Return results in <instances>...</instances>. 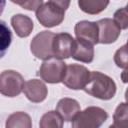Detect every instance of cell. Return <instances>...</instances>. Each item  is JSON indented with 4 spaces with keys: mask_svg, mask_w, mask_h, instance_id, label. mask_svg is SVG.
Masks as SVG:
<instances>
[{
    "mask_svg": "<svg viewBox=\"0 0 128 128\" xmlns=\"http://www.w3.org/2000/svg\"><path fill=\"white\" fill-rule=\"evenodd\" d=\"M83 90L98 99L109 100L116 94V84L114 80L106 74L98 71H92Z\"/></svg>",
    "mask_w": 128,
    "mask_h": 128,
    "instance_id": "obj_1",
    "label": "cell"
},
{
    "mask_svg": "<svg viewBox=\"0 0 128 128\" xmlns=\"http://www.w3.org/2000/svg\"><path fill=\"white\" fill-rule=\"evenodd\" d=\"M108 118L107 112L97 106H89L83 111H79L72 120L74 128H97Z\"/></svg>",
    "mask_w": 128,
    "mask_h": 128,
    "instance_id": "obj_2",
    "label": "cell"
},
{
    "mask_svg": "<svg viewBox=\"0 0 128 128\" xmlns=\"http://www.w3.org/2000/svg\"><path fill=\"white\" fill-rule=\"evenodd\" d=\"M66 70V63L62 61V59L51 57L41 64L38 75L42 80L47 83L55 84L62 81L64 73Z\"/></svg>",
    "mask_w": 128,
    "mask_h": 128,
    "instance_id": "obj_3",
    "label": "cell"
},
{
    "mask_svg": "<svg viewBox=\"0 0 128 128\" xmlns=\"http://www.w3.org/2000/svg\"><path fill=\"white\" fill-rule=\"evenodd\" d=\"M23 76L14 70H4L0 73V93L6 97H16L24 87Z\"/></svg>",
    "mask_w": 128,
    "mask_h": 128,
    "instance_id": "obj_4",
    "label": "cell"
},
{
    "mask_svg": "<svg viewBox=\"0 0 128 128\" xmlns=\"http://www.w3.org/2000/svg\"><path fill=\"white\" fill-rule=\"evenodd\" d=\"M90 71L83 65L70 64L66 66V70L62 79V83L73 90L83 89L89 79Z\"/></svg>",
    "mask_w": 128,
    "mask_h": 128,
    "instance_id": "obj_5",
    "label": "cell"
},
{
    "mask_svg": "<svg viewBox=\"0 0 128 128\" xmlns=\"http://www.w3.org/2000/svg\"><path fill=\"white\" fill-rule=\"evenodd\" d=\"M55 33L50 31H42L36 34L30 43V50L32 54L41 60H46L53 57L52 43Z\"/></svg>",
    "mask_w": 128,
    "mask_h": 128,
    "instance_id": "obj_6",
    "label": "cell"
},
{
    "mask_svg": "<svg viewBox=\"0 0 128 128\" xmlns=\"http://www.w3.org/2000/svg\"><path fill=\"white\" fill-rule=\"evenodd\" d=\"M65 11L54 5L51 2L42 4L36 10V18L44 27H55L62 23L65 16Z\"/></svg>",
    "mask_w": 128,
    "mask_h": 128,
    "instance_id": "obj_7",
    "label": "cell"
},
{
    "mask_svg": "<svg viewBox=\"0 0 128 128\" xmlns=\"http://www.w3.org/2000/svg\"><path fill=\"white\" fill-rule=\"evenodd\" d=\"M75 46V39L69 33H58L54 35L52 50L53 55L59 59H67L72 56Z\"/></svg>",
    "mask_w": 128,
    "mask_h": 128,
    "instance_id": "obj_8",
    "label": "cell"
},
{
    "mask_svg": "<svg viewBox=\"0 0 128 128\" xmlns=\"http://www.w3.org/2000/svg\"><path fill=\"white\" fill-rule=\"evenodd\" d=\"M96 24L98 27V43L110 44L115 42L120 36L121 29L112 19H100Z\"/></svg>",
    "mask_w": 128,
    "mask_h": 128,
    "instance_id": "obj_9",
    "label": "cell"
},
{
    "mask_svg": "<svg viewBox=\"0 0 128 128\" xmlns=\"http://www.w3.org/2000/svg\"><path fill=\"white\" fill-rule=\"evenodd\" d=\"M74 32L79 41L88 43L92 46L98 43V27L96 22L87 20L79 21L74 27Z\"/></svg>",
    "mask_w": 128,
    "mask_h": 128,
    "instance_id": "obj_10",
    "label": "cell"
},
{
    "mask_svg": "<svg viewBox=\"0 0 128 128\" xmlns=\"http://www.w3.org/2000/svg\"><path fill=\"white\" fill-rule=\"evenodd\" d=\"M23 92L29 101L33 103H40L46 99L48 89L41 80L31 79L24 83Z\"/></svg>",
    "mask_w": 128,
    "mask_h": 128,
    "instance_id": "obj_11",
    "label": "cell"
},
{
    "mask_svg": "<svg viewBox=\"0 0 128 128\" xmlns=\"http://www.w3.org/2000/svg\"><path fill=\"white\" fill-rule=\"evenodd\" d=\"M56 111L60 114L63 121L71 122L80 111V104L75 99L62 98L56 106Z\"/></svg>",
    "mask_w": 128,
    "mask_h": 128,
    "instance_id": "obj_12",
    "label": "cell"
},
{
    "mask_svg": "<svg viewBox=\"0 0 128 128\" xmlns=\"http://www.w3.org/2000/svg\"><path fill=\"white\" fill-rule=\"evenodd\" d=\"M11 25L15 30L16 34L21 37H28L33 30V21L30 17L23 14H16L11 18Z\"/></svg>",
    "mask_w": 128,
    "mask_h": 128,
    "instance_id": "obj_13",
    "label": "cell"
},
{
    "mask_svg": "<svg viewBox=\"0 0 128 128\" xmlns=\"http://www.w3.org/2000/svg\"><path fill=\"white\" fill-rule=\"evenodd\" d=\"M72 57L83 63H91L94 59V48L92 45L75 40V46L72 53Z\"/></svg>",
    "mask_w": 128,
    "mask_h": 128,
    "instance_id": "obj_14",
    "label": "cell"
},
{
    "mask_svg": "<svg viewBox=\"0 0 128 128\" xmlns=\"http://www.w3.org/2000/svg\"><path fill=\"white\" fill-rule=\"evenodd\" d=\"M5 126L7 128H31L32 127V121L30 116L22 111L15 112L8 116L6 120Z\"/></svg>",
    "mask_w": 128,
    "mask_h": 128,
    "instance_id": "obj_15",
    "label": "cell"
},
{
    "mask_svg": "<svg viewBox=\"0 0 128 128\" xmlns=\"http://www.w3.org/2000/svg\"><path fill=\"white\" fill-rule=\"evenodd\" d=\"M109 4V0H78L80 9L90 15L99 14Z\"/></svg>",
    "mask_w": 128,
    "mask_h": 128,
    "instance_id": "obj_16",
    "label": "cell"
},
{
    "mask_svg": "<svg viewBox=\"0 0 128 128\" xmlns=\"http://www.w3.org/2000/svg\"><path fill=\"white\" fill-rule=\"evenodd\" d=\"M113 124L111 127L113 128H127L128 127V107L127 103H120L114 114H113Z\"/></svg>",
    "mask_w": 128,
    "mask_h": 128,
    "instance_id": "obj_17",
    "label": "cell"
},
{
    "mask_svg": "<svg viewBox=\"0 0 128 128\" xmlns=\"http://www.w3.org/2000/svg\"><path fill=\"white\" fill-rule=\"evenodd\" d=\"M12 42V33L5 21L0 20V59L5 56Z\"/></svg>",
    "mask_w": 128,
    "mask_h": 128,
    "instance_id": "obj_18",
    "label": "cell"
},
{
    "mask_svg": "<svg viewBox=\"0 0 128 128\" xmlns=\"http://www.w3.org/2000/svg\"><path fill=\"white\" fill-rule=\"evenodd\" d=\"M39 125L41 128H61L63 119L57 111H48L41 117Z\"/></svg>",
    "mask_w": 128,
    "mask_h": 128,
    "instance_id": "obj_19",
    "label": "cell"
},
{
    "mask_svg": "<svg viewBox=\"0 0 128 128\" xmlns=\"http://www.w3.org/2000/svg\"><path fill=\"white\" fill-rule=\"evenodd\" d=\"M113 21L118 25L120 29H127L128 27V14H127V8L123 7L118 9L114 13Z\"/></svg>",
    "mask_w": 128,
    "mask_h": 128,
    "instance_id": "obj_20",
    "label": "cell"
},
{
    "mask_svg": "<svg viewBox=\"0 0 128 128\" xmlns=\"http://www.w3.org/2000/svg\"><path fill=\"white\" fill-rule=\"evenodd\" d=\"M114 62L118 67L127 69V46L126 44H124L121 48H119L115 52Z\"/></svg>",
    "mask_w": 128,
    "mask_h": 128,
    "instance_id": "obj_21",
    "label": "cell"
},
{
    "mask_svg": "<svg viewBox=\"0 0 128 128\" xmlns=\"http://www.w3.org/2000/svg\"><path fill=\"white\" fill-rule=\"evenodd\" d=\"M10 1L17 5H20L22 8L29 11H36L43 4V0H10Z\"/></svg>",
    "mask_w": 128,
    "mask_h": 128,
    "instance_id": "obj_22",
    "label": "cell"
},
{
    "mask_svg": "<svg viewBox=\"0 0 128 128\" xmlns=\"http://www.w3.org/2000/svg\"><path fill=\"white\" fill-rule=\"evenodd\" d=\"M70 1H71V0H49V2L53 3L54 5L58 6L59 8H61V9L64 10V11L69 7Z\"/></svg>",
    "mask_w": 128,
    "mask_h": 128,
    "instance_id": "obj_23",
    "label": "cell"
},
{
    "mask_svg": "<svg viewBox=\"0 0 128 128\" xmlns=\"http://www.w3.org/2000/svg\"><path fill=\"white\" fill-rule=\"evenodd\" d=\"M5 5H6V0H0V15L3 13Z\"/></svg>",
    "mask_w": 128,
    "mask_h": 128,
    "instance_id": "obj_24",
    "label": "cell"
}]
</instances>
